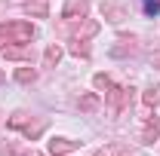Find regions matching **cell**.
I'll return each instance as SVG.
<instances>
[{
	"instance_id": "cell-15",
	"label": "cell",
	"mask_w": 160,
	"mask_h": 156,
	"mask_svg": "<svg viewBox=\"0 0 160 156\" xmlns=\"http://www.w3.org/2000/svg\"><path fill=\"white\" fill-rule=\"evenodd\" d=\"M96 156H111V153H108V150H96Z\"/></svg>"
},
{
	"instance_id": "cell-3",
	"label": "cell",
	"mask_w": 160,
	"mask_h": 156,
	"mask_svg": "<svg viewBox=\"0 0 160 156\" xmlns=\"http://www.w3.org/2000/svg\"><path fill=\"white\" fill-rule=\"evenodd\" d=\"M102 16H105L108 21H114V25H120L123 19H129L126 6H123V3H111V0H108V3H102Z\"/></svg>"
},
{
	"instance_id": "cell-5",
	"label": "cell",
	"mask_w": 160,
	"mask_h": 156,
	"mask_svg": "<svg viewBox=\"0 0 160 156\" xmlns=\"http://www.w3.org/2000/svg\"><path fill=\"white\" fill-rule=\"evenodd\" d=\"M157 138H160V119L151 117L148 122H145V129H142V141H145V144H154Z\"/></svg>"
},
{
	"instance_id": "cell-9",
	"label": "cell",
	"mask_w": 160,
	"mask_h": 156,
	"mask_svg": "<svg viewBox=\"0 0 160 156\" xmlns=\"http://www.w3.org/2000/svg\"><path fill=\"white\" fill-rule=\"evenodd\" d=\"M145 104H148V107H154V104H160V86H151V89L145 92Z\"/></svg>"
},
{
	"instance_id": "cell-8",
	"label": "cell",
	"mask_w": 160,
	"mask_h": 156,
	"mask_svg": "<svg viewBox=\"0 0 160 156\" xmlns=\"http://www.w3.org/2000/svg\"><path fill=\"white\" fill-rule=\"evenodd\" d=\"M28 12L37 16V19H43L46 16V0H28Z\"/></svg>"
},
{
	"instance_id": "cell-1",
	"label": "cell",
	"mask_w": 160,
	"mask_h": 156,
	"mask_svg": "<svg viewBox=\"0 0 160 156\" xmlns=\"http://www.w3.org/2000/svg\"><path fill=\"white\" fill-rule=\"evenodd\" d=\"M31 37H34V28H31L28 21H3V25H0V49H6L9 43L28 46Z\"/></svg>"
},
{
	"instance_id": "cell-11",
	"label": "cell",
	"mask_w": 160,
	"mask_h": 156,
	"mask_svg": "<svg viewBox=\"0 0 160 156\" xmlns=\"http://www.w3.org/2000/svg\"><path fill=\"white\" fill-rule=\"evenodd\" d=\"M80 107H83V110H96V107H99V95H83L80 98Z\"/></svg>"
},
{
	"instance_id": "cell-12",
	"label": "cell",
	"mask_w": 160,
	"mask_h": 156,
	"mask_svg": "<svg viewBox=\"0 0 160 156\" xmlns=\"http://www.w3.org/2000/svg\"><path fill=\"white\" fill-rule=\"evenodd\" d=\"M92 83H96L99 89H111V77H105V74H96V77H92Z\"/></svg>"
},
{
	"instance_id": "cell-2",
	"label": "cell",
	"mask_w": 160,
	"mask_h": 156,
	"mask_svg": "<svg viewBox=\"0 0 160 156\" xmlns=\"http://www.w3.org/2000/svg\"><path fill=\"white\" fill-rule=\"evenodd\" d=\"M89 9V0H65V9H62V19L74 21V19H83Z\"/></svg>"
},
{
	"instance_id": "cell-4",
	"label": "cell",
	"mask_w": 160,
	"mask_h": 156,
	"mask_svg": "<svg viewBox=\"0 0 160 156\" xmlns=\"http://www.w3.org/2000/svg\"><path fill=\"white\" fill-rule=\"evenodd\" d=\"M77 147H80L77 141H68V138H52V141H49V153H56V156L71 153V150H77Z\"/></svg>"
},
{
	"instance_id": "cell-16",
	"label": "cell",
	"mask_w": 160,
	"mask_h": 156,
	"mask_svg": "<svg viewBox=\"0 0 160 156\" xmlns=\"http://www.w3.org/2000/svg\"><path fill=\"white\" fill-rule=\"evenodd\" d=\"M28 156H40V153H28Z\"/></svg>"
},
{
	"instance_id": "cell-6",
	"label": "cell",
	"mask_w": 160,
	"mask_h": 156,
	"mask_svg": "<svg viewBox=\"0 0 160 156\" xmlns=\"http://www.w3.org/2000/svg\"><path fill=\"white\" fill-rule=\"evenodd\" d=\"M108 98H111V104H114V107H123V104H126V89H120V86H111V92H108Z\"/></svg>"
},
{
	"instance_id": "cell-13",
	"label": "cell",
	"mask_w": 160,
	"mask_h": 156,
	"mask_svg": "<svg viewBox=\"0 0 160 156\" xmlns=\"http://www.w3.org/2000/svg\"><path fill=\"white\" fill-rule=\"evenodd\" d=\"M145 9H148V16H157L160 3H157V0H145Z\"/></svg>"
},
{
	"instance_id": "cell-7",
	"label": "cell",
	"mask_w": 160,
	"mask_h": 156,
	"mask_svg": "<svg viewBox=\"0 0 160 156\" xmlns=\"http://www.w3.org/2000/svg\"><path fill=\"white\" fill-rule=\"evenodd\" d=\"M59 58H62V46H49V49L43 52V61H46V67L59 64Z\"/></svg>"
},
{
	"instance_id": "cell-10",
	"label": "cell",
	"mask_w": 160,
	"mask_h": 156,
	"mask_svg": "<svg viewBox=\"0 0 160 156\" xmlns=\"http://www.w3.org/2000/svg\"><path fill=\"white\" fill-rule=\"evenodd\" d=\"M34 77H37V74H34L31 67H19V71H16V80H19V83H34Z\"/></svg>"
},
{
	"instance_id": "cell-14",
	"label": "cell",
	"mask_w": 160,
	"mask_h": 156,
	"mask_svg": "<svg viewBox=\"0 0 160 156\" xmlns=\"http://www.w3.org/2000/svg\"><path fill=\"white\" fill-rule=\"evenodd\" d=\"M151 64H154V67H160V52H154V55H151Z\"/></svg>"
}]
</instances>
